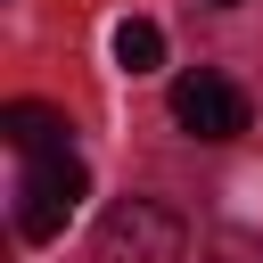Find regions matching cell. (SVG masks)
<instances>
[{
    "label": "cell",
    "instance_id": "cell-5",
    "mask_svg": "<svg viewBox=\"0 0 263 263\" xmlns=\"http://www.w3.org/2000/svg\"><path fill=\"white\" fill-rule=\"evenodd\" d=\"M107 49H115L123 74H156V66H164V25H156V16H123V25L107 33Z\"/></svg>",
    "mask_w": 263,
    "mask_h": 263
},
{
    "label": "cell",
    "instance_id": "cell-2",
    "mask_svg": "<svg viewBox=\"0 0 263 263\" xmlns=\"http://www.w3.org/2000/svg\"><path fill=\"white\" fill-rule=\"evenodd\" d=\"M90 197V173H82V156L66 148V156H33L25 164V181H16V238H58L66 230V214Z\"/></svg>",
    "mask_w": 263,
    "mask_h": 263
},
{
    "label": "cell",
    "instance_id": "cell-4",
    "mask_svg": "<svg viewBox=\"0 0 263 263\" xmlns=\"http://www.w3.org/2000/svg\"><path fill=\"white\" fill-rule=\"evenodd\" d=\"M0 132H8V148L33 164V156H66V115L58 107H41V99H16V107H0Z\"/></svg>",
    "mask_w": 263,
    "mask_h": 263
},
{
    "label": "cell",
    "instance_id": "cell-1",
    "mask_svg": "<svg viewBox=\"0 0 263 263\" xmlns=\"http://www.w3.org/2000/svg\"><path fill=\"white\" fill-rule=\"evenodd\" d=\"M181 247H189V230L156 197H115L99 214V238H90L99 263H181Z\"/></svg>",
    "mask_w": 263,
    "mask_h": 263
},
{
    "label": "cell",
    "instance_id": "cell-3",
    "mask_svg": "<svg viewBox=\"0 0 263 263\" xmlns=\"http://www.w3.org/2000/svg\"><path fill=\"white\" fill-rule=\"evenodd\" d=\"M247 115H255V107H247V90H238L230 74H205V66H197V74L173 82V123H181L189 140H238Z\"/></svg>",
    "mask_w": 263,
    "mask_h": 263
},
{
    "label": "cell",
    "instance_id": "cell-6",
    "mask_svg": "<svg viewBox=\"0 0 263 263\" xmlns=\"http://www.w3.org/2000/svg\"><path fill=\"white\" fill-rule=\"evenodd\" d=\"M205 8H238V0H205Z\"/></svg>",
    "mask_w": 263,
    "mask_h": 263
}]
</instances>
